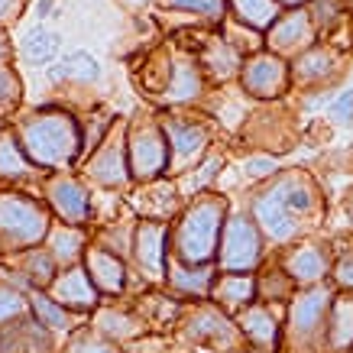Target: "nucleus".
Wrapping results in <instances>:
<instances>
[{"label": "nucleus", "mask_w": 353, "mask_h": 353, "mask_svg": "<svg viewBox=\"0 0 353 353\" xmlns=\"http://www.w3.org/2000/svg\"><path fill=\"white\" fill-rule=\"evenodd\" d=\"M20 146L43 172H65L85 156V133L72 110L43 108L23 114L13 127Z\"/></svg>", "instance_id": "1"}, {"label": "nucleus", "mask_w": 353, "mask_h": 353, "mask_svg": "<svg viewBox=\"0 0 353 353\" xmlns=\"http://www.w3.org/2000/svg\"><path fill=\"white\" fill-rule=\"evenodd\" d=\"M227 224V198L204 192L185 204L172 224V259L188 266H214Z\"/></svg>", "instance_id": "2"}, {"label": "nucleus", "mask_w": 353, "mask_h": 353, "mask_svg": "<svg viewBox=\"0 0 353 353\" xmlns=\"http://www.w3.org/2000/svg\"><path fill=\"white\" fill-rule=\"evenodd\" d=\"M52 230L49 204L26 192H0V256L43 246Z\"/></svg>", "instance_id": "3"}, {"label": "nucleus", "mask_w": 353, "mask_h": 353, "mask_svg": "<svg viewBox=\"0 0 353 353\" xmlns=\"http://www.w3.org/2000/svg\"><path fill=\"white\" fill-rule=\"evenodd\" d=\"M334 295L331 285H308L299 289L289 301L285 314V347L289 353H324V337H327V314H331Z\"/></svg>", "instance_id": "4"}, {"label": "nucleus", "mask_w": 353, "mask_h": 353, "mask_svg": "<svg viewBox=\"0 0 353 353\" xmlns=\"http://www.w3.org/2000/svg\"><path fill=\"white\" fill-rule=\"evenodd\" d=\"M127 162L130 175L137 185L159 182L172 169V150L162 120L156 117H137L127 123Z\"/></svg>", "instance_id": "5"}, {"label": "nucleus", "mask_w": 353, "mask_h": 353, "mask_svg": "<svg viewBox=\"0 0 353 353\" xmlns=\"http://www.w3.org/2000/svg\"><path fill=\"white\" fill-rule=\"evenodd\" d=\"M263 246H266V236L256 227L253 214H243V211L227 214L214 259L217 272H256L263 263Z\"/></svg>", "instance_id": "6"}, {"label": "nucleus", "mask_w": 353, "mask_h": 353, "mask_svg": "<svg viewBox=\"0 0 353 353\" xmlns=\"http://www.w3.org/2000/svg\"><path fill=\"white\" fill-rule=\"evenodd\" d=\"M182 334L198 347H211V350L236 353L243 343V334L236 327V318H230L224 308H217L214 301H194L188 311H182Z\"/></svg>", "instance_id": "7"}, {"label": "nucleus", "mask_w": 353, "mask_h": 353, "mask_svg": "<svg viewBox=\"0 0 353 353\" xmlns=\"http://www.w3.org/2000/svg\"><path fill=\"white\" fill-rule=\"evenodd\" d=\"M162 130L169 139L172 150V169L175 175L192 172L194 165H201L211 152V130L204 127V120H198L194 114H182V110H172L162 114Z\"/></svg>", "instance_id": "8"}, {"label": "nucleus", "mask_w": 353, "mask_h": 353, "mask_svg": "<svg viewBox=\"0 0 353 353\" xmlns=\"http://www.w3.org/2000/svg\"><path fill=\"white\" fill-rule=\"evenodd\" d=\"M169 246H172V224L169 221H137L130 256H133V263H137L143 282L165 285L169 259H172Z\"/></svg>", "instance_id": "9"}, {"label": "nucleus", "mask_w": 353, "mask_h": 353, "mask_svg": "<svg viewBox=\"0 0 353 353\" xmlns=\"http://www.w3.org/2000/svg\"><path fill=\"white\" fill-rule=\"evenodd\" d=\"M85 179L97 188H108V192H123L133 175H130V162H127V123L117 120V127L110 130V137L97 146L85 162Z\"/></svg>", "instance_id": "10"}, {"label": "nucleus", "mask_w": 353, "mask_h": 353, "mask_svg": "<svg viewBox=\"0 0 353 353\" xmlns=\"http://www.w3.org/2000/svg\"><path fill=\"white\" fill-rule=\"evenodd\" d=\"M240 88L246 97L256 101H279L292 88V65L282 55L259 49V52L246 55L243 68H240Z\"/></svg>", "instance_id": "11"}, {"label": "nucleus", "mask_w": 353, "mask_h": 353, "mask_svg": "<svg viewBox=\"0 0 353 353\" xmlns=\"http://www.w3.org/2000/svg\"><path fill=\"white\" fill-rule=\"evenodd\" d=\"M46 201L49 211L59 217V224L88 227L94 221V194L81 179L68 172H52V179L46 182Z\"/></svg>", "instance_id": "12"}, {"label": "nucleus", "mask_w": 353, "mask_h": 353, "mask_svg": "<svg viewBox=\"0 0 353 353\" xmlns=\"http://www.w3.org/2000/svg\"><path fill=\"white\" fill-rule=\"evenodd\" d=\"M204 91H208V78H204L194 52L192 49H175L172 52V75L156 101L172 110H182L188 104H194V101H201Z\"/></svg>", "instance_id": "13"}, {"label": "nucleus", "mask_w": 353, "mask_h": 353, "mask_svg": "<svg viewBox=\"0 0 353 353\" xmlns=\"http://www.w3.org/2000/svg\"><path fill=\"white\" fill-rule=\"evenodd\" d=\"M250 214H253L256 227L263 230L266 243H272V246H292V243H299L301 234H305V221H299V217L292 214L266 185H263V192L253 198Z\"/></svg>", "instance_id": "14"}, {"label": "nucleus", "mask_w": 353, "mask_h": 353, "mask_svg": "<svg viewBox=\"0 0 353 353\" xmlns=\"http://www.w3.org/2000/svg\"><path fill=\"white\" fill-rule=\"evenodd\" d=\"M236 327L243 334V343L250 353H282V311L279 305H266V301H253L250 308L236 314Z\"/></svg>", "instance_id": "15"}, {"label": "nucleus", "mask_w": 353, "mask_h": 353, "mask_svg": "<svg viewBox=\"0 0 353 353\" xmlns=\"http://www.w3.org/2000/svg\"><path fill=\"white\" fill-rule=\"evenodd\" d=\"M282 269L289 272V279L299 289L308 285H321L334 269V250L327 240H299L285 250L282 256Z\"/></svg>", "instance_id": "16"}, {"label": "nucleus", "mask_w": 353, "mask_h": 353, "mask_svg": "<svg viewBox=\"0 0 353 353\" xmlns=\"http://www.w3.org/2000/svg\"><path fill=\"white\" fill-rule=\"evenodd\" d=\"M263 39H266L269 52L282 55V59H295V55H301L305 49H311V46L318 43V26L311 20L308 7L282 10V17L272 23V30Z\"/></svg>", "instance_id": "17"}, {"label": "nucleus", "mask_w": 353, "mask_h": 353, "mask_svg": "<svg viewBox=\"0 0 353 353\" xmlns=\"http://www.w3.org/2000/svg\"><path fill=\"white\" fill-rule=\"evenodd\" d=\"M292 85L301 88V91H324L331 88V81L341 75L343 59L334 46H311L301 55L292 59Z\"/></svg>", "instance_id": "18"}, {"label": "nucleus", "mask_w": 353, "mask_h": 353, "mask_svg": "<svg viewBox=\"0 0 353 353\" xmlns=\"http://www.w3.org/2000/svg\"><path fill=\"white\" fill-rule=\"evenodd\" d=\"M192 52H194V59H198V65H201L208 85H211V81L227 85V81L240 78V68H243V59H246V55L240 52L230 39H227L224 32H211V36H204Z\"/></svg>", "instance_id": "19"}, {"label": "nucleus", "mask_w": 353, "mask_h": 353, "mask_svg": "<svg viewBox=\"0 0 353 353\" xmlns=\"http://www.w3.org/2000/svg\"><path fill=\"white\" fill-rule=\"evenodd\" d=\"M266 188L295 217H311L321 211V194H318V185H314V179H311L308 172L285 169V172H279V175H272L266 182Z\"/></svg>", "instance_id": "20"}, {"label": "nucleus", "mask_w": 353, "mask_h": 353, "mask_svg": "<svg viewBox=\"0 0 353 353\" xmlns=\"http://www.w3.org/2000/svg\"><path fill=\"white\" fill-rule=\"evenodd\" d=\"M49 295H52L62 308L72 311V314H91V311H97V305H101V292L94 289L85 263L62 269V272L55 276V282L49 285Z\"/></svg>", "instance_id": "21"}, {"label": "nucleus", "mask_w": 353, "mask_h": 353, "mask_svg": "<svg viewBox=\"0 0 353 353\" xmlns=\"http://www.w3.org/2000/svg\"><path fill=\"white\" fill-rule=\"evenodd\" d=\"M85 269L88 276H91V282H94V289L101 292V295H123L127 292V259L117 256V253H110V250H104V246H88L85 253Z\"/></svg>", "instance_id": "22"}, {"label": "nucleus", "mask_w": 353, "mask_h": 353, "mask_svg": "<svg viewBox=\"0 0 353 353\" xmlns=\"http://www.w3.org/2000/svg\"><path fill=\"white\" fill-rule=\"evenodd\" d=\"M214 282H217V266H188V263L169 259V276H165V285H169L172 299H179V301H208L211 299Z\"/></svg>", "instance_id": "23"}, {"label": "nucleus", "mask_w": 353, "mask_h": 353, "mask_svg": "<svg viewBox=\"0 0 353 353\" xmlns=\"http://www.w3.org/2000/svg\"><path fill=\"white\" fill-rule=\"evenodd\" d=\"M0 353H55V334L30 311L26 318L0 327Z\"/></svg>", "instance_id": "24"}, {"label": "nucleus", "mask_w": 353, "mask_h": 353, "mask_svg": "<svg viewBox=\"0 0 353 353\" xmlns=\"http://www.w3.org/2000/svg\"><path fill=\"white\" fill-rule=\"evenodd\" d=\"M211 301L217 308H224L227 314H240L253 301H259L256 276L253 272H221L211 289Z\"/></svg>", "instance_id": "25"}, {"label": "nucleus", "mask_w": 353, "mask_h": 353, "mask_svg": "<svg viewBox=\"0 0 353 353\" xmlns=\"http://www.w3.org/2000/svg\"><path fill=\"white\" fill-rule=\"evenodd\" d=\"M353 350V292H337L327 314V337L324 353H350Z\"/></svg>", "instance_id": "26"}, {"label": "nucleus", "mask_w": 353, "mask_h": 353, "mask_svg": "<svg viewBox=\"0 0 353 353\" xmlns=\"http://www.w3.org/2000/svg\"><path fill=\"white\" fill-rule=\"evenodd\" d=\"M13 266L20 269L26 282L32 285V292H49V285L55 282V276L62 272V266L55 263V256L46 250V246H32V250H23V253H10L7 256Z\"/></svg>", "instance_id": "27"}, {"label": "nucleus", "mask_w": 353, "mask_h": 353, "mask_svg": "<svg viewBox=\"0 0 353 353\" xmlns=\"http://www.w3.org/2000/svg\"><path fill=\"white\" fill-rule=\"evenodd\" d=\"M46 250L55 256V263L62 269L68 266H78L81 259H85L88 253V234L85 227H75V224H59L49 230V236H46Z\"/></svg>", "instance_id": "28"}, {"label": "nucleus", "mask_w": 353, "mask_h": 353, "mask_svg": "<svg viewBox=\"0 0 353 353\" xmlns=\"http://www.w3.org/2000/svg\"><path fill=\"white\" fill-rule=\"evenodd\" d=\"M104 75V68L91 52L85 49H75V52H65L55 65H49V78L55 85L62 81H75V85H97Z\"/></svg>", "instance_id": "29"}, {"label": "nucleus", "mask_w": 353, "mask_h": 353, "mask_svg": "<svg viewBox=\"0 0 353 353\" xmlns=\"http://www.w3.org/2000/svg\"><path fill=\"white\" fill-rule=\"evenodd\" d=\"M36 172L39 169L32 165V159L20 146L17 133H13V130H3V133H0V182H7V185L30 182Z\"/></svg>", "instance_id": "30"}, {"label": "nucleus", "mask_w": 353, "mask_h": 353, "mask_svg": "<svg viewBox=\"0 0 353 353\" xmlns=\"http://www.w3.org/2000/svg\"><path fill=\"white\" fill-rule=\"evenodd\" d=\"M227 17L246 26V30L266 36L272 30V23L282 17V7L276 0H227Z\"/></svg>", "instance_id": "31"}, {"label": "nucleus", "mask_w": 353, "mask_h": 353, "mask_svg": "<svg viewBox=\"0 0 353 353\" xmlns=\"http://www.w3.org/2000/svg\"><path fill=\"white\" fill-rule=\"evenodd\" d=\"M162 13L169 17H185L192 23H208V26H221L227 20V0H156Z\"/></svg>", "instance_id": "32"}, {"label": "nucleus", "mask_w": 353, "mask_h": 353, "mask_svg": "<svg viewBox=\"0 0 353 353\" xmlns=\"http://www.w3.org/2000/svg\"><path fill=\"white\" fill-rule=\"evenodd\" d=\"M143 324L146 321L127 308H97V314H94V331L104 334L114 343H127L133 337H139V334L146 331Z\"/></svg>", "instance_id": "33"}, {"label": "nucleus", "mask_w": 353, "mask_h": 353, "mask_svg": "<svg viewBox=\"0 0 353 353\" xmlns=\"http://www.w3.org/2000/svg\"><path fill=\"white\" fill-rule=\"evenodd\" d=\"M62 36L52 30H46L43 23H36L32 30L23 32V43H20V55L30 65H55L62 59Z\"/></svg>", "instance_id": "34"}, {"label": "nucleus", "mask_w": 353, "mask_h": 353, "mask_svg": "<svg viewBox=\"0 0 353 353\" xmlns=\"http://www.w3.org/2000/svg\"><path fill=\"white\" fill-rule=\"evenodd\" d=\"M30 311H32V318L43 324V327H49L52 334L78 331V314H72L68 308H62L49 292H39V289L30 292Z\"/></svg>", "instance_id": "35"}, {"label": "nucleus", "mask_w": 353, "mask_h": 353, "mask_svg": "<svg viewBox=\"0 0 353 353\" xmlns=\"http://www.w3.org/2000/svg\"><path fill=\"white\" fill-rule=\"evenodd\" d=\"M256 292H259V301L266 305H282V301H292L299 285L289 279V272L279 266V269H266L263 276H256Z\"/></svg>", "instance_id": "36"}, {"label": "nucleus", "mask_w": 353, "mask_h": 353, "mask_svg": "<svg viewBox=\"0 0 353 353\" xmlns=\"http://www.w3.org/2000/svg\"><path fill=\"white\" fill-rule=\"evenodd\" d=\"M62 353H120V343L108 341L104 334H97L94 327H78L68 334Z\"/></svg>", "instance_id": "37"}, {"label": "nucleus", "mask_w": 353, "mask_h": 353, "mask_svg": "<svg viewBox=\"0 0 353 353\" xmlns=\"http://www.w3.org/2000/svg\"><path fill=\"white\" fill-rule=\"evenodd\" d=\"M26 314H30V295L7 285V282H0V327L20 321Z\"/></svg>", "instance_id": "38"}, {"label": "nucleus", "mask_w": 353, "mask_h": 353, "mask_svg": "<svg viewBox=\"0 0 353 353\" xmlns=\"http://www.w3.org/2000/svg\"><path fill=\"white\" fill-rule=\"evenodd\" d=\"M23 101V85L20 75L13 72V65H0V117H7L20 108Z\"/></svg>", "instance_id": "39"}, {"label": "nucleus", "mask_w": 353, "mask_h": 353, "mask_svg": "<svg viewBox=\"0 0 353 353\" xmlns=\"http://www.w3.org/2000/svg\"><path fill=\"white\" fill-rule=\"evenodd\" d=\"M334 285L341 292H353V240L350 243H341L334 250Z\"/></svg>", "instance_id": "40"}, {"label": "nucleus", "mask_w": 353, "mask_h": 353, "mask_svg": "<svg viewBox=\"0 0 353 353\" xmlns=\"http://www.w3.org/2000/svg\"><path fill=\"white\" fill-rule=\"evenodd\" d=\"M308 13H311V20H314V26H318V32H321V30H331L334 23H341V17L347 10H343L337 0H311Z\"/></svg>", "instance_id": "41"}, {"label": "nucleus", "mask_w": 353, "mask_h": 353, "mask_svg": "<svg viewBox=\"0 0 353 353\" xmlns=\"http://www.w3.org/2000/svg\"><path fill=\"white\" fill-rule=\"evenodd\" d=\"M243 169L250 179H259V182H269L272 175H279V162L272 159V156H253V159H246L243 162Z\"/></svg>", "instance_id": "42"}, {"label": "nucleus", "mask_w": 353, "mask_h": 353, "mask_svg": "<svg viewBox=\"0 0 353 353\" xmlns=\"http://www.w3.org/2000/svg\"><path fill=\"white\" fill-rule=\"evenodd\" d=\"M331 120L337 123V127H350V123H353V88H350V91L334 94V101H331Z\"/></svg>", "instance_id": "43"}, {"label": "nucleus", "mask_w": 353, "mask_h": 353, "mask_svg": "<svg viewBox=\"0 0 353 353\" xmlns=\"http://www.w3.org/2000/svg\"><path fill=\"white\" fill-rule=\"evenodd\" d=\"M23 7H26V0H0V26L17 20L23 13Z\"/></svg>", "instance_id": "44"}, {"label": "nucleus", "mask_w": 353, "mask_h": 353, "mask_svg": "<svg viewBox=\"0 0 353 353\" xmlns=\"http://www.w3.org/2000/svg\"><path fill=\"white\" fill-rule=\"evenodd\" d=\"M13 62V43L10 36L3 32V26H0V65H10Z\"/></svg>", "instance_id": "45"}, {"label": "nucleus", "mask_w": 353, "mask_h": 353, "mask_svg": "<svg viewBox=\"0 0 353 353\" xmlns=\"http://www.w3.org/2000/svg\"><path fill=\"white\" fill-rule=\"evenodd\" d=\"M117 3H120V7H123L127 13H139V10H146L150 3H156V0H117Z\"/></svg>", "instance_id": "46"}, {"label": "nucleus", "mask_w": 353, "mask_h": 353, "mask_svg": "<svg viewBox=\"0 0 353 353\" xmlns=\"http://www.w3.org/2000/svg\"><path fill=\"white\" fill-rule=\"evenodd\" d=\"M282 10H299V7H308L311 0H276Z\"/></svg>", "instance_id": "47"}, {"label": "nucleus", "mask_w": 353, "mask_h": 353, "mask_svg": "<svg viewBox=\"0 0 353 353\" xmlns=\"http://www.w3.org/2000/svg\"><path fill=\"white\" fill-rule=\"evenodd\" d=\"M52 7H55V0H39V13H36V17H39V20H46V17H55Z\"/></svg>", "instance_id": "48"}, {"label": "nucleus", "mask_w": 353, "mask_h": 353, "mask_svg": "<svg viewBox=\"0 0 353 353\" xmlns=\"http://www.w3.org/2000/svg\"><path fill=\"white\" fill-rule=\"evenodd\" d=\"M347 214H353V192L347 194Z\"/></svg>", "instance_id": "49"}, {"label": "nucleus", "mask_w": 353, "mask_h": 353, "mask_svg": "<svg viewBox=\"0 0 353 353\" xmlns=\"http://www.w3.org/2000/svg\"><path fill=\"white\" fill-rule=\"evenodd\" d=\"M350 10H353V0H350Z\"/></svg>", "instance_id": "50"}, {"label": "nucleus", "mask_w": 353, "mask_h": 353, "mask_svg": "<svg viewBox=\"0 0 353 353\" xmlns=\"http://www.w3.org/2000/svg\"><path fill=\"white\" fill-rule=\"evenodd\" d=\"M0 133H3V127H0Z\"/></svg>", "instance_id": "51"}, {"label": "nucleus", "mask_w": 353, "mask_h": 353, "mask_svg": "<svg viewBox=\"0 0 353 353\" xmlns=\"http://www.w3.org/2000/svg\"><path fill=\"white\" fill-rule=\"evenodd\" d=\"M236 353H243V350H236Z\"/></svg>", "instance_id": "52"}, {"label": "nucleus", "mask_w": 353, "mask_h": 353, "mask_svg": "<svg viewBox=\"0 0 353 353\" xmlns=\"http://www.w3.org/2000/svg\"><path fill=\"white\" fill-rule=\"evenodd\" d=\"M350 353H353V350H350Z\"/></svg>", "instance_id": "53"}]
</instances>
